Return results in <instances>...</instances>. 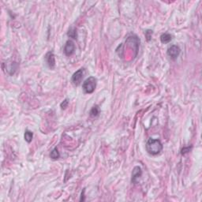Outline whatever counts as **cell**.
Segmentation results:
<instances>
[{
  "instance_id": "6da1fadb",
  "label": "cell",
  "mask_w": 202,
  "mask_h": 202,
  "mask_svg": "<svg viewBox=\"0 0 202 202\" xmlns=\"http://www.w3.org/2000/svg\"><path fill=\"white\" fill-rule=\"evenodd\" d=\"M145 147L146 151L153 156L158 155L163 150V144L158 139H148Z\"/></svg>"
},
{
  "instance_id": "7a4b0ae2",
  "label": "cell",
  "mask_w": 202,
  "mask_h": 202,
  "mask_svg": "<svg viewBox=\"0 0 202 202\" xmlns=\"http://www.w3.org/2000/svg\"><path fill=\"white\" fill-rule=\"evenodd\" d=\"M96 79L94 77H89L83 82L82 89L84 92L88 94H91L95 91L96 88Z\"/></svg>"
},
{
  "instance_id": "3957f363",
  "label": "cell",
  "mask_w": 202,
  "mask_h": 202,
  "mask_svg": "<svg viewBox=\"0 0 202 202\" xmlns=\"http://www.w3.org/2000/svg\"><path fill=\"white\" fill-rule=\"evenodd\" d=\"M126 43V44H128L131 48H133V50L135 51L136 55H137V52H138L139 44H140V40L138 39V37H137L136 35H131V36L127 37Z\"/></svg>"
},
{
  "instance_id": "277c9868",
  "label": "cell",
  "mask_w": 202,
  "mask_h": 202,
  "mask_svg": "<svg viewBox=\"0 0 202 202\" xmlns=\"http://www.w3.org/2000/svg\"><path fill=\"white\" fill-rule=\"evenodd\" d=\"M85 73V68H81L79 69L78 71H76L72 76V78H71V81L72 83L76 86H78L81 83V81L84 78Z\"/></svg>"
},
{
  "instance_id": "5b68a950",
  "label": "cell",
  "mask_w": 202,
  "mask_h": 202,
  "mask_svg": "<svg viewBox=\"0 0 202 202\" xmlns=\"http://www.w3.org/2000/svg\"><path fill=\"white\" fill-rule=\"evenodd\" d=\"M180 52H181V50H180L179 46H177V45H171L170 47H168L167 53H168V55L171 59L175 60L179 57Z\"/></svg>"
},
{
  "instance_id": "8992f818",
  "label": "cell",
  "mask_w": 202,
  "mask_h": 202,
  "mask_svg": "<svg viewBox=\"0 0 202 202\" xmlns=\"http://www.w3.org/2000/svg\"><path fill=\"white\" fill-rule=\"evenodd\" d=\"M75 50V45L72 41H67L64 47V53L67 56H70L74 54Z\"/></svg>"
},
{
  "instance_id": "52a82bcc",
  "label": "cell",
  "mask_w": 202,
  "mask_h": 202,
  "mask_svg": "<svg viewBox=\"0 0 202 202\" xmlns=\"http://www.w3.org/2000/svg\"><path fill=\"white\" fill-rule=\"evenodd\" d=\"M142 175V168L137 166L135 168H133V172H132V179H131V182L132 183H134L136 184L137 182V180H138Z\"/></svg>"
},
{
  "instance_id": "ba28073f",
  "label": "cell",
  "mask_w": 202,
  "mask_h": 202,
  "mask_svg": "<svg viewBox=\"0 0 202 202\" xmlns=\"http://www.w3.org/2000/svg\"><path fill=\"white\" fill-rule=\"evenodd\" d=\"M45 60H46L47 63L48 65V67L51 69H53L55 67V55L53 54L52 52H48L45 55Z\"/></svg>"
},
{
  "instance_id": "9c48e42d",
  "label": "cell",
  "mask_w": 202,
  "mask_h": 202,
  "mask_svg": "<svg viewBox=\"0 0 202 202\" xmlns=\"http://www.w3.org/2000/svg\"><path fill=\"white\" fill-rule=\"evenodd\" d=\"M7 65H9V67H6V69H7V72L10 74V75H13L14 72L17 70V64L14 62H12L10 63H7Z\"/></svg>"
},
{
  "instance_id": "30bf717a",
  "label": "cell",
  "mask_w": 202,
  "mask_h": 202,
  "mask_svg": "<svg viewBox=\"0 0 202 202\" xmlns=\"http://www.w3.org/2000/svg\"><path fill=\"white\" fill-rule=\"evenodd\" d=\"M171 40H172V36L169 33H164L160 36V41L163 43H168L169 42H170Z\"/></svg>"
},
{
  "instance_id": "8fae6325",
  "label": "cell",
  "mask_w": 202,
  "mask_h": 202,
  "mask_svg": "<svg viewBox=\"0 0 202 202\" xmlns=\"http://www.w3.org/2000/svg\"><path fill=\"white\" fill-rule=\"evenodd\" d=\"M100 112V107H99L98 105H95V106H93V108L90 111V116H91V117H93V118H94V117H97V116L99 115Z\"/></svg>"
},
{
  "instance_id": "7c38bea8",
  "label": "cell",
  "mask_w": 202,
  "mask_h": 202,
  "mask_svg": "<svg viewBox=\"0 0 202 202\" xmlns=\"http://www.w3.org/2000/svg\"><path fill=\"white\" fill-rule=\"evenodd\" d=\"M67 35L70 38H73V39H76L77 36H78V34H77V29L75 28H70L69 29V31L67 32Z\"/></svg>"
},
{
  "instance_id": "4fadbf2b",
  "label": "cell",
  "mask_w": 202,
  "mask_h": 202,
  "mask_svg": "<svg viewBox=\"0 0 202 202\" xmlns=\"http://www.w3.org/2000/svg\"><path fill=\"white\" fill-rule=\"evenodd\" d=\"M50 156H51V158H52V159H57L60 157V153H59V152L58 151V149H57L56 148H55L52 151Z\"/></svg>"
},
{
  "instance_id": "5bb4252c",
  "label": "cell",
  "mask_w": 202,
  "mask_h": 202,
  "mask_svg": "<svg viewBox=\"0 0 202 202\" xmlns=\"http://www.w3.org/2000/svg\"><path fill=\"white\" fill-rule=\"evenodd\" d=\"M32 137H33V133L31 131H29V130L25 131V140L26 142L28 143H30L32 142Z\"/></svg>"
},
{
  "instance_id": "9a60e30c",
  "label": "cell",
  "mask_w": 202,
  "mask_h": 202,
  "mask_svg": "<svg viewBox=\"0 0 202 202\" xmlns=\"http://www.w3.org/2000/svg\"><path fill=\"white\" fill-rule=\"evenodd\" d=\"M68 104H69L68 100H64L63 102H62V104H60L61 108H62V109H66L67 107V106H68Z\"/></svg>"
},
{
  "instance_id": "2e32d148",
  "label": "cell",
  "mask_w": 202,
  "mask_h": 202,
  "mask_svg": "<svg viewBox=\"0 0 202 202\" xmlns=\"http://www.w3.org/2000/svg\"><path fill=\"white\" fill-rule=\"evenodd\" d=\"M152 35H153V31L152 30H147L145 32V36L147 38L148 41H149L151 38H152Z\"/></svg>"
},
{
  "instance_id": "e0dca14e",
  "label": "cell",
  "mask_w": 202,
  "mask_h": 202,
  "mask_svg": "<svg viewBox=\"0 0 202 202\" xmlns=\"http://www.w3.org/2000/svg\"><path fill=\"white\" fill-rule=\"evenodd\" d=\"M191 148H192V147L190 148V146H189V147L183 148L182 149V151H181V153H182V155H184V154H186V153H189V152L191 150Z\"/></svg>"
}]
</instances>
